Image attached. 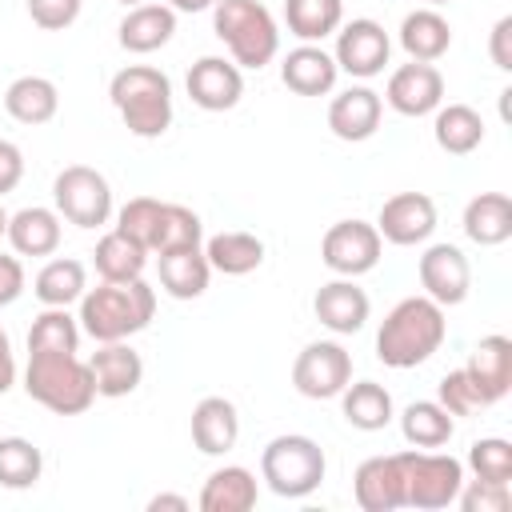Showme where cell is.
<instances>
[{"label":"cell","mask_w":512,"mask_h":512,"mask_svg":"<svg viewBox=\"0 0 512 512\" xmlns=\"http://www.w3.org/2000/svg\"><path fill=\"white\" fill-rule=\"evenodd\" d=\"M12 384H16V356H12V340H8V332L0 328V396H4Z\"/></svg>","instance_id":"cell-48"},{"label":"cell","mask_w":512,"mask_h":512,"mask_svg":"<svg viewBox=\"0 0 512 512\" xmlns=\"http://www.w3.org/2000/svg\"><path fill=\"white\" fill-rule=\"evenodd\" d=\"M336 76L340 68L320 44H296L280 64V80L296 96H328L336 88Z\"/></svg>","instance_id":"cell-21"},{"label":"cell","mask_w":512,"mask_h":512,"mask_svg":"<svg viewBox=\"0 0 512 512\" xmlns=\"http://www.w3.org/2000/svg\"><path fill=\"white\" fill-rule=\"evenodd\" d=\"M376 232H380V240H388L396 248L424 244L436 232V200L428 192H396V196H388L380 204Z\"/></svg>","instance_id":"cell-13"},{"label":"cell","mask_w":512,"mask_h":512,"mask_svg":"<svg viewBox=\"0 0 512 512\" xmlns=\"http://www.w3.org/2000/svg\"><path fill=\"white\" fill-rule=\"evenodd\" d=\"M312 312H316V320H320L328 332L352 336V332H360V328L368 324L372 300H368V292H364L352 276H340V280H328V284L316 288Z\"/></svg>","instance_id":"cell-16"},{"label":"cell","mask_w":512,"mask_h":512,"mask_svg":"<svg viewBox=\"0 0 512 512\" xmlns=\"http://www.w3.org/2000/svg\"><path fill=\"white\" fill-rule=\"evenodd\" d=\"M24 392L56 416H80L96 400V380L76 352H28Z\"/></svg>","instance_id":"cell-4"},{"label":"cell","mask_w":512,"mask_h":512,"mask_svg":"<svg viewBox=\"0 0 512 512\" xmlns=\"http://www.w3.org/2000/svg\"><path fill=\"white\" fill-rule=\"evenodd\" d=\"M428 4H448V0H428Z\"/></svg>","instance_id":"cell-53"},{"label":"cell","mask_w":512,"mask_h":512,"mask_svg":"<svg viewBox=\"0 0 512 512\" xmlns=\"http://www.w3.org/2000/svg\"><path fill=\"white\" fill-rule=\"evenodd\" d=\"M380 116H384V100L368 84H352V88L336 92L332 104H328V128H332V136L336 140H348V144L372 140L376 128H380Z\"/></svg>","instance_id":"cell-17"},{"label":"cell","mask_w":512,"mask_h":512,"mask_svg":"<svg viewBox=\"0 0 512 512\" xmlns=\"http://www.w3.org/2000/svg\"><path fill=\"white\" fill-rule=\"evenodd\" d=\"M92 264L100 272V280H112V284H124V280H140L144 268H148V248H140L132 236H124L120 228L104 232L96 240V252H92Z\"/></svg>","instance_id":"cell-34"},{"label":"cell","mask_w":512,"mask_h":512,"mask_svg":"<svg viewBox=\"0 0 512 512\" xmlns=\"http://www.w3.org/2000/svg\"><path fill=\"white\" fill-rule=\"evenodd\" d=\"M172 12H204V8H212L216 0H164Z\"/></svg>","instance_id":"cell-50"},{"label":"cell","mask_w":512,"mask_h":512,"mask_svg":"<svg viewBox=\"0 0 512 512\" xmlns=\"http://www.w3.org/2000/svg\"><path fill=\"white\" fill-rule=\"evenodd\" d=\"M112 108L140 140H156L172 128V80L152 64H128L108 84Z\"/></svg>","instance_id":"cell-3"},{"label":"cell","mask_w":512,"mask_h":512,"mask_svg":"<svg viewBox=\"0 0 512 512\" xmlns=\"http://www.w3.org/2000/svg\"><path fill=\"white\" fill-rule=\"evenodd\" d=\"M416 276L428 300H436L440 308L464 304L468 288H472V264L456 244H428L424 256L416 260Z\"/></svg>","instance_id":"cell-12"},{"label":"cell","mask_w":512,"mask_h":512,"mask_svg":"<svg viewBox=\"0 0 512 512\" xmlns=\"http://www.w3.org/2000/svg\"><path fill=\"white\" fill-rule=\"evenodd\" d=\"M80 320L68 308H44L28 328V352H76Z\"/></svg>","instance_id":"cell-38"},{"label":"cell","mask_w":512,"mask_h":512,"mask_svg":"<svg viewBox=\"0 0 512 512\" xmlns=\"http://www.w3.org/2000/svg\"><path fill=\"white\" fill-rule=\"evenodd\" d=\"M488 56L500 72H512V16H500L488 36Z\"/></svg>","instance_id":"cell-45"},{"label":"cell","mask_w":512,"mask_h":512,"mask_svg":"<svg viewBox=\"0 0 512 512\" xmlns=\"http://www.w3.org/2000/svg\"><path fill=\"white\" fill-rule=\"evenodd\" d=\"M436 404L448 408L452 416H472L476 408H484L480 396H476V388H472V380L464 376V368H452V372L440 376V384H436Z\"/></svg>","instance_id":"cell-42"},{"label":"cell","mask_w":512,"mask_h":512,"mask_svg":"<svg viewBox=\"0 0 512 512\" xmlns=\"http://www.w3.org/2000/svg\"><path fill=\"white\" fill-rule=\"evenodd\" d=\"M352 380V352L336 340H312L292 360V388L308 400H332Z\"/></svg>","instance_id":"cell-9"},{"label":"cell","mask_w":512,"mask_h":512,"mask_svg":"<svg viewBox=\"0 0 512 512\" xmlns=\"http://www.w3.org/2000/svg\"><path fill=\"white\" fill-rule=\"evenodd\" d=\"M384 100H388V108L400 112V116H432V112L444 104V76H440L436 64H424V60L400 64V68L388 76Z\"/></svg>","instance_id":"cell-14"},{"label":"cell","mask_w":512,"mask_h":512,"mask_svg":"<svg viewBox=\"0 0 512 512\" xmlns=\"http://www.w3.org/2000/svg\"><path fill=\"white\" fill-rule=\"evenodd\" d=\"M148 508H152V512H160V508H176V512H188L192 504H188V496H172V492H160V496H152V500H148Z\"/></svg>","instance_id":"cell-49"},{"label":"cell","mask_w":512,"mask_h":512,"mask_svg":"<svg viewBox=\"0 0 512 512\" xmlns=\"http://www.w3.org/2000/svg\"><path fill=\"white\" fill-rule=\"evenodd\" d=\"M60 108V92L48 76H16L4 92V112L16 120V124H48Z\"/></svg>","instance_id":"cell-29"},{"label":"cell","mask_w":512,"mask_h":512,"mask_svg":"<svg viewBox=\"0 0 512 512\" xmlns=\"http://www.w3.org/2000/svg\"><path fill=\"white\" fill-rule=\"evenodd\" d=\"M80 8L84 0H28V16L44 32H64L68 24H76Z\"/></svg>","instance_id":"cell-44"},{"label":"cell","mask_w":512,"mask_h":512,"mask_svg":"<svg viewBox=\"0 0 512 512\" xmlns=\"http://www.w3.org/2000/svg\"><path fill=\"white\" fill-rule=\"evenodd\" d=\"M324 472H328L324 448L312 436H300V432L272 436L260 452V480L284 500L312 496L324 484Z\"/></svg>","instance_id":"cell-6"},{"label":"cell","mask_w":512,"mask_h":512,"mask_svg":"<svg viewBox=\"0 0 512 512\" xmlns=\"http://www.w3.org/2000/svg\"><path fill=\"white\" fill-rule=\"evenodd\" d=\"M16 256H52L60 248V212L56 208H20L8 216V236Z\"/></svg>","instance_id":"cell-24"},{"label":"cell","mask_w":512,"mask_h":512,"mask_svg":"<svg viewBox=\"0 0 512 512\" xmlns=\"http://www.w3.org/2000/svg\"><path fill=\"white\" fill-rule=\"evenodd\" d=\"M212 32L232 52L236 68H264L280 52V28L260 0H216L212 4Z\"/></svg>","instance_id":"cell-5"},{"label":"cell","mask_w":512,"mask_h":512,"mask_svg":"<svg viewBox=\"0 0 512 512\" xmlns=\"http://www.w3.org/2000/svg\"><path fill=\"white\" fill-rule=\"evenodd\" d=\"M24 180V152L12 140H0V196H8Z\"/></svg>","instance_id":"cell-46"},{"label":"cell","mask_w":512,"mask_h":512,"mask_svg":"<svg viewBox=\"0 0 512 512\" xmlns=\"http://www.w3.org/2000/svg\"><path fill=\"white\" fill-rule=\"evenodd\" d=\"M8 236V212H4V204H0V240Z\"/></svg>","instance_id":"cell-51"},{"label":"cell","mask_w":512,"mask_h":512,"mask_svg":"<svg viewBox=\"0 0 512 512\" xmlns=\"http://www.w3.org/2000/svg\"><path fill=\"white\" fill-rule=\"evenodd\" d=\"M176 36V12L168 4H136L124 12L120 28H116V40L124 52H136V56H148L156 48H164L168 40Z\"/></svg>","instance_id":"cell-23"},{"label":"cell","mask_w":512,"mask_h":512,"mask_svg":"<svg viewBox=\"0 0 512 512\" xmlns=\"http://www.w3.org/2000/svg\"><path fill=\"white\" fill-rule=\"evenodd\" d=\"M404 468V508H448L456 504V492L464 484V464L452 452H432V448H408L400 452Z\"/></svg>","instance_id":"cell-7"},{"label":"cell","mask_w":512,"mask_h":512,"mask_svg":"<svg viewBox=\"0 0 512 512\" xmlns=\"http://www.w3.org/2000/svg\"><path fill=\"white\" fill-rule=\"evenodd\" d=\"M340 408H344V420L360 432H380L392 424L396 408H392V392L376 380H348V388L340 392Z\"/></svg>","instance_id":"cell-31"},{"label":"cell","mask_w":512,"mask_h":512,"mask_svg":"<svg viewBox=\"0 0 512 512\" xmlns=\"http://www.w3.org/2000/svg\"><path fill=\"white\" fill-rule=\"evenodd\" d=\"M84 288H88V268L76 256L48 260L32 280V292H36V300L44 308H68V304H76L84 296Z\"/></svg>","instance_id":"cell-30"},{"label":"cell","mask_w":512,"mask_h":512,"mask_svg":"<svg viewBox=\"0 0 512 512\" xmlns=\"http://www.w3.org/2000/svg\"><path fill=\"white\" fill-rule=\"evenodd\" d=\"M116 4H124V8H136V4H144V0H116Z\"/></svg>","instance_id":"cell-52"},{"label":"cell","mask_w":512,"mask_h":512,"mask_svg":"<svg viewBox=\"0 0 512 512\" xmlns=\"http://www.w3.org/2000/svg\"><path fill=\"white\" fill-rule=\"evenodd\" d=\"M388 56H392V40H388V32H384L380 20L356 16V20H348V24L336 28L332 60H336L340 72H348L356 80H372V76L384 72Z\"/></svg>","instance_id":"cell-10"},{"label":"cell","mask_w":512,"mask_h":512,"mask_svg":"<svg viewBox=\"0 0 512 512\" xmlns=\"http://www.w3.org/2000/svg\"><path fill=\"white\" fill-rule=\"evenodd\" d=\"M352 496L364 512H396L404 508V468L400 452L368 456L352 476Z\"/></svg>","instance_id":"cell-18"},{"label":"cell","mask_w":512,"mask_h":512,"mask_svg":"<svg viewBox=\"0 0 512 512\" xmlns=\"http://www.w3.org/2000/svg\"><path fill=\"white\" fill-rule=\"evenodd\" d=\"M44 472V456L32 440L24 436H0V488L24 492L40 480Z\"/></svg>","instance_id":"cell-37"},{"label":"cell","mask_w":512,"mask_h":512,"mask_svg":"<svg viewBox=\"0 0 512 512\" xmlns=\"http://www.w3.org/2000/svg\"><path fill=\"white\" fill-rule=\"evenodd\" d=\"M456 504L464 512H508L512 508V492L508 484H488V480H464L456 492Z\"/></svg>","instance_id":"cell-43"},{"label":"cell","mask_w":512,"mask_h":512,"mask_svg":"<svg viewBox=\"0 0 512 512\" xmlns=\"http://www.w3.org/2000/svg\"><path fill=\"white\" fill-rule=\"evenodd\" d=\"M200 248L208 256L212 272H224V276H248L264 264V240L252 232H216Z\"/></svg>","instance_id":"cell-33"},{"label":"cell","mask_w":512,"mask_h":512,"mask_svg":"<svg viewBox=\"0 0 512 512\" xmlns=\"http://www.w3.org/2000/svg\"><path fill=\"white\" fill-rule=\"evenodd\" d=\"M464 376L472 380V388H476V396H480L484 408L496 404V400H504L508 388H512V340L500 336V332L484 336L472 348V356L464 364Z\"/></svg>","instance_id":"cell-19"},{"label":"cell","mask_w":512,"mask_h":512,"mask_svg":"<svg viewBox=\"0 0 512 512\" xmlns=\"http://www.w3.org/2000/svg\"><path fill=\"white\" fill-rule=\"evenodd\" d=\"M160 288L172 300H196L208 292L212 280V264L204 256V248H176V252H160Z\"/></svg>","instance_id":"cell-25"},{"label":"cell","mask_w":512,"mask_h":512,"mask_svg":"<svg viewBox=\"0 0 512 512\" xmlns=\"http://www.w3.org/2000/svg\"><path fill=\"white\" fill-rule=\"evenodd\" d=\"M88 368H92V380H96V396L104 400H120V396H132L144 380V360L132 344L124 340H112V344H100L92 356H88Z\"/></svg>","instance_id":"cell-20"},{"label":"cell","mask_w":512,"mask_h":512,"mask_svg":"<svg viewBox=\"0 0 512 512\" xmlns=\"http://www.w3.org/2000/svg\"><path fill=\"white\" fill-rule=\"evenodd\" d=\"M380 248H384V240H380L376 224H368V220H336L320 240V260L336 276H352L356 280V276H364V272H372L380 264Z\"/></svg>","instance_id":"cell-11"},{"label":"cell","mask_w":512,"mask_h":512,"mask_svg":"<svg viewBox=\"0 0 512 512\" xmlns=\"http://www.w3.org/2000/svg\"><path fill=\"white\" fill-rule=\"evenodd\" d=\"M284 24L300 44H320L344 24V0H284Z\"/></svg>","instance_id":"cell-36"},{"label":"cell","mask_w":512,"mask_h":512,"mask_svg":"<svg viewBox=\"0 0 512 512\" xmlns=\"http://www.w3.org/2000/svg\"><path fill=\"white\" fill-rule=\"evenodd\" d=\"M192 444L204 452V456H224L236 448L240 440V412L232 400L224 396H204L196 408H192Z\"/></svg>","instance_id":"cell-22"},{"label":"cell","mask_w":512,"mask_h":512,"mask_svg":"<svg viewBox=\"0 0 512 512\" xmlns=\"http://www.w3.org/2000/svg\"><path fill=\"white\" fill-rule=\"evenodd\" d=\"M432 116V136L448 156H468L484 144V120L472 104H440Z\"/></svg>","instance_id":"cell-32"},{"label":"cell","mask_w":512,"mask_h":512,"mask_svg":"<svg viewBox=\"0 0 512 512\" xmlns=\"http://www.w3.org/2000/svg\"><path fill=\"white\" fill-rule=\"evenodd\" d=\"M204 244V224L192 208L184 204H168L160 208V224H156V240H152V256L160 252H176V248H200Z\"/></svg>","instance_id":"cell-39"},{"label":"cell","mask_w":512,"mask_h":512,"mask_svg":"<svg viewBox=\"0 0 512 512\" xmlns=\"http://www.w3.org/2000/svg\"><path fill=\"white\" fill-rule=\"evenodd\" d=\"M156 316V292L152 284L140 280H100L96 288H84L80 296V332L92 336L96 344H112V340H128L136 332H144Z\"/></svg>","instance_id":"cell-1"},{"label":"cell","mask_w":512,"mask_h":512,"mask_svg":"<svg viewBox=\"0 0 512 512\" xmlns=\"http://www.w3.org/2000/svg\"><path fill=\"white\" fill-rule=\"evenodd\" d=\"M56 212L76 228H100L112 216V184L104 172L88 164H68L52 180Z\"/></svg>","instance_id":"cell-8"},{"label":"cell","mask_w":512,"mask_h":512,"mask_svg":"<svg viewBox=\"0 0 512 512\" xmlns=\"http://www.w3.org/2000/svg\"><path fill=\"white\" fill-rule=\"evenodd\" d=\"M160 208H164V200H156V196H132V200L116 212V228H120L124 236H132L140 248H148V256H152V240H156V224H160Z\"/></svg>","instance_id":"cell-41"},{"label":"cell","mask_w":512,"mask_h":512,"mask_svg":"<svg viewBox=\"0 0 512 512\" xmlns=\"http://www.w3.org/2000/svg\"><path fill=\"white\" fill-rule=\"evenodd\" d=\"M456 432V416L448 408H440L436 400H412L400 412V436L412 448H444Z\"/></svg>","instance_id":"cell-35"},{"label":"cell","mask_w":512,"mask_h":512,"mask_svg":"<svg viewBox=\"0 0 512 512\" xmlns=\"http://www.w3.org/2000/svg\"><path fill=\"white\" fill-rule=\"evenodd\" d=\"M464 236L480 248H496L512 236V200L504 192H480L464 204Z\"/></svg>","instance_id":"cell-27"},{"label":"cell","mask_w":512,"mask_h":512,"mask_svg":"<svg viewBox=\"0 0 512 512\" xmlns=\"http://www.w3.org/2000/svg\"><path fill=\"white\" fill-rule=\"evenodd\" d=\"M184 88H188V96H192L196 108H204V112H228L244 96V72L232 60H224V56H200L188 68Z\"/></svg>","instance_id":"cell-15"},{"label":"cell","mask_w":512,"mask_h":512,"mask_svg":"<svg viewBox=\"0 0 512 512\" xmlns=\"http://www.w3.org/2000/svg\"><path fill=\"white\" fill-rule=\"evenodd\" d=\"M24 292V268H20V256H4L0 252V308L16 304Z\"/></svg>","instance_id":"cell-47"},{"label":"cell","mask_w":512,"mask_h":512,"mask_svg":"<svg viewBox=\"0 0 512 512\" xmlns=\"http://www.w3.org/2000/svg\"><path fill=\"white\" fill-rule=\"evenodd\" d=\"M468 468L476 480L488 484H508L512 480V444L500 436H484L468 448Z\"/></svg>","instance_id":"cell-40"},{"label":"cell","mask_w":512,"mask_h":512,"mask_svg":"<svg viewBox=\"0 0 512 512\" xmlns=\"http://www.w3.org/2000/svg\"><path fill=\"white\" fill-rule=\"evenodd\" d=\"M448 336V320L444 308L428 296H404L380 324L376 332V356L388 368H416L424 360H432L440 352Z\"/></svg>","instance_id":"cell-2"},{"label":"cell","mask_w":512,"mask_h":512,"mask_svg":"<svg viewBox=\"0 0 512 512\" xmlns=\"http://www.w3.org/2000/svg\"><path fill=\"white\" fill-rule=\"evenodd\" d=\"M256 496H260L256 476L244 464H224L204 480L196 504L200 512H248L256 508Z\"/></svg>","instance_id":"cell-26"},{"label":"cell","mask_w":512,"mask_h":512,"mask_svg":"<svg viewBox=\"0 0 512 512\" xmlns=\"http://www.w3.org/2000/svg\"><path fill=\"white\" fill-rule=\"evenodd\" d=\"M400 48L408 52V60L432 64L452 48V24L436 8H416L400 20Z\"/></svg>","instance_id":"cell-28"}]
</instances>
